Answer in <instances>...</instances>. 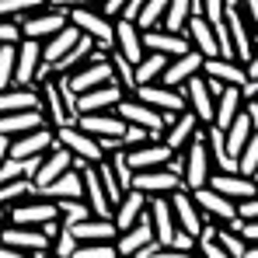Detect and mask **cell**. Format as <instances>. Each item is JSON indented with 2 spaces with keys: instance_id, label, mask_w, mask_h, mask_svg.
I'll return each mask as SVG.
<instances>
[{
  "instance_id": "6da1fadb",
  "label": "cell",
  "mask_w": 258,
  "mask_h": 258,
  "mask_svg": "<svg viewBox=\"0 0 258 258\" xmlns=\"http://www.w3.org/2000/svg\"><path fill=\"white\" fill-rule=\"evenodd\" d=\"M181 185L192 192V188H199V185H206L210 181V174H213V164H210V150H206V136H203V126L196 129V136L188 140V147L181 150Z\"/></svg>"
},
{
  "instance_id": "7a4b0ae2",
  "label": "cell",
  "mask_w": 258,
  "mask_h": 258,
  "mask_svg": "<svg viewBox=\"0 0 258 258\" xmlns=\"http://www.w3.org/2000/svg\"><path fill=\"white\" fill-rule=\"evenodd\" d=\"M52 136H56V143L59 147H67L77 161H87V164H98L101 157H105V147H101V140H94L91 133L77 126V122H67V126H56L52 129Z\"/></svg>"
},
{
  "instance_id": "3957f363",
  "label": "cell",
  "mask_w": 258,
  "mask_h": 258,
  "mask_svg": "<svg viewBox=\"0 0 258 258\" xmlns=\"http://www.w3.org/2000/svg\"><path fill=\"white\" fill-rule=\"evenodd\" d=\"M67 21L77 25L84 35H91L98 49H112V18L101 14V11H94V4H87V7H70V11H67Z\"/></svg>"
},
{
  "instance_id": "277c9868",
  "label": "cell",
  "mask_w": 258,
  "mask_h": 258,
  "mask_svg": "<svg viewBox=\"0 0 258 258\" xmlns=\"http://www.w3.org/2000/svg\"><path fill=\"white\" fill-rule=\"evenodd\" d=\"M39 87V108H42L45 122L56 129V126H67V122H74L77 115L67 108V98H63V87H59V77L52 74V77H45Z\"/></svg>"
},
{
  "instance_id": "5b68a950",
  "label": "cell",
  "mask_w": 258,
  "mask_h": 258,
  "mask_svg": "<svg viewBox=\"0 0 258 258\" xmlns=\"http://www.w3.org/2000/svg\"><path fill=\"white\" fill-rule=\"evenodd\" d=\"M122 122H133V126H143L150 129L154 136H161V129H164V112H157V108H150L147 101H140L136 94H122L119 101H115V108H112Z\"/></svg>"
},
{
  "instance_id": "8992f818",
  "label": "cell",
  "mask_w": 258,
  "mask_h": 258,
  "mask_svg": "<svg viewBox=\"0 0 258 258\" xmlns=\"http://www.w3.org/2000/svg\"><path fill=\"white\" fill-rule=\"evenodd\" d=\"M67 25V11L63 7H35V11H28V14H21V21H18V28H21V35L25 39H49L56 28H63Z\"/></svg>"
},
{
  "instance_id": "52a82bcc",
  "label": "cell",
  "mask_w": 258,
  "mask_h": 258,
  "mask_svg": "<svg viewBox=\"0 0 258 258\" xmlns=\"http://www.w3.org/2000/svg\"><path fill=\"white\" fill-rule=\"evenodd\" d=\"M74 164V154L67 150V147H59V143H52L49 150H45L42 157H35V164H32V171H28V181H32V188L39 192L42 185H49L56 174H63L67 168Z\"/></svg>"
},
{
  "instance_id": "ba28073f",
  "label": "cell",
  "mask_w": 258,
  "mask_h": 258,
  "mask_svg": "<svg viewBox=\"0 0 258 258\" xmlns=\"http://www.w3.org/2000/svg\"><path fill=\"white\" fill-rule=\"evenodd\" d=\"M0 241L25 251L28 255H49V237H45L39 227H28V223H4L0 227Z\"/></svg>"
},
{
  "instance_id": "9c48e42d",
  "label": "cell",
  "mask_w": 258,
  "mask_h": 258,
  "mask_svg": "<svg viewBox=\"0 0 258 258\" xmlns=\"http://www.w3.org/2000/svg\"><path fill=\"white\" fill-rule=\"evenodd\" d=\"M52 143H56L52 126L28 129V133H21V136H11V143H7V157H14V161H35V157H42Z\"/></svg>"
},
{
  "instance_id": "30bf717a",
  "label": "cell",
  "mask_w": 258,
  "mask_h": 258,
  "mask_svg": "<svg viewBox=\"0 0 258 258\" xmlns=\"http://www.w3.org/2000/svg\"><path fill=\"white\" fill-rule=\"evenodd\" d=\"M168 206H171V216H174V227L178 230H185V234H199V227L206 223V216L199 213V206L192 203V192L185 188V185H178L168 192Z\"/></svg>"
},
{
  "instance_id": "8fae6325",
  "label": "cell",
  "mask_w": 258,
  "mask_h": 258,
  "mask_svg": "<svg viewBox=\"0 0 258 258\" xmlns=\"http://www.w3.org/2000/svg\"><path fill=\"white\" fill-rule=\"evenodd\" d=\"M133 94H136L140 101H147L150 108L164 112V115H171V112H181V108H185V94H181V87H168V84H157V81H150V84H136V87H133Z\"/></svg>"
},
{
  "instance_id": "7c38bea8",
  "label": "cell",
  "mask_w": 258,
  "mask_h": 258,
  "mask_svg": "<svg viewBox=\"0 0 258 258\" xmlns=\"http://www.w3.org/2000/svg\"><path fill=\"white\" fill-rule=\"evenodd\" d=\"M192 203L199 206V213L206 216V220H216V223H237V213H234V199L220 196V192H216V188H210V185H199V188H192Z\"/></svg>"
},
{
  "instance_id": "4fadbf2b",
  "label": "cell",
  "mask_w": 258,
  "mask_h": 258,
  "mask_svg": "<svg viewBox=\"0 0 258 258\" xmlns=\"http://www.w3.org/2000/svg\"><path fill=\"white\" fill-rule=\"evenodd\" d=\"M178 185H181V178L164 164L161 168H140V171H133V181H129V188H140L143 196H168Z\"/></svg>"
},
{
  "instance_id": "5bb4252c",
  "label": "cell",
  "mask_w": 258,
  "mask_h": 258,
  "mask_svg": "<svg viewBox=\"0 0 258 258\" xmlns=\"http://www.w3.org/2000/svg\"><path fill=\"white\" fill-rule=\"evenodd\" d=\"M199 67H203V52H196V49H185V52H178V56H168V63H164V70H161V84L168 87H181L192 74H199Z\"/></svg>"
},
{
  "instance_id": "9a60e30c",
  "label": "cell",
  "mask_w": 258,
  "mask_h": 258,
  "mask_svg": "<svg viewBox=\"0 0 258 258\" xmlns=\"http://www.w3.org/2000/svg\"><path fill=\"white\" fill-rule=\"evenodd\" d=\"M112 244H115V255H140L147 244H154V227H150V220H147V210H143V216H140L133 227L119 230Z\"/></svg>"
},
{
  "instance_id": "2e32d148",
  "label": "cell",
  "mask_w": 258,
  "mask_h": 258,
  "mask_svg": "<svg viewBox=\"0 0 258 258\" xmlns=\"http://www.w3.org/2000/svg\"><path fill=\"white\" fill-rule=\"evenodd\" d=\"M126 154V164L133 171H140V168H161V164H168V157H171V150L164 147V140H143V143H136V147H129L122 150Z\"/></svg>"
},
{
  "instance_id": "e0dca14e",
  "label": "cell",
  "mask_w": 258,
  "mask_h": 258,
  "mask_svg": "<svg viewBox=\"0 0 258 258\" xmlns=\"http://www.w3.org/2000/svg\"><path fill=\"white\" fill-rule=\"evenodd\" d=\"M119 98H122V91L108 81V84H94V87H87V91H81L74 98V108L77 112H112Z\"/></svg>"
},
{
  "instance_id": "ac0fdd59",
  "label": "cell",
  "mask_w": 258,
  "mask_h": 258,
  "mask_svg": "<svg viewBox=\"0 0 258 258\" xmlns=\"http://www.w3.org/2000/svg\"><path fill=\"white\" fill-rule=\"evenodd\" d=\"M140 42H143V52H164V56H178V52L192 49L185 32H168V28H161V32L147 28V32H140Z\"/></svg>"
},
{
  "instance_id": "d6986e66",
  "label": "cell",
  "mask_w": 258,
  "mask_h": 258,
  "mask_svg": "<svg viewBox=\"0 0 258 258\" xmlns=\"http://www.w3.org/2000/svg\"><path fill=\"white\" fill-rule=\"evenodd\" d=\"M112 49L122 52L126 59H140L143 56V42H140V28L129 18H112Z\"/></svg>"
},
{
  "instance_id": "ffe728a7",
  "label": "cell",
  "mask_w": 258,
  "mask_h": 258,
  "mask_svg": "<svg viewBox=\"0 0 258 258\" xmlns=\"http://www.w3.org/2000/svg\"><path fill=\"white\" fill-rule=\"evenodd\" d=\"M143 210H147V196H143L140 188H126V192L119 196V203L112 206V223H115L119 230H126V227H133V223L143 216Z\"/></svg>"
},
{
  "instance_id": "44dd1931",
  "label": "cell",
  "mask_w": 258,
  "mask_h": 258,
  "mask_svg": "<svg viewBox=\"0 0 258 258\" xmlns=\"http://www.w3.org/2000/svg\"><path fill=\"white\" fill-rule=\"evenodd\" d=\"M67 230L77 241H115V234H119V227L112 223V216H84V220L70 223Z\"/></svg>"
},
{
  "instance_id": "7402d4cb",
  "label": "cell",
  "mask_w": 258,
  "mask_h": 258,
  "mask_svg": "<svg viewBox=\"0 0 258 258\" xmlns=\"http://www.w3.org/2000/svg\"><path fill=\"white\" fill-rule=\"evenodd\" d=\"M49 126L42 115V108H25V112H0V133L11 140V136H21L28 129H39Z\"/></svg>"
},
{
  "instance_id": "603a6c76",
  "label": "cell",
  "mask_w": 258,
  "mask_h": 258,
  "mask_svg": "<svg viewBox=\"0 0 258 258\" xmlns=\"http://www.w3.org/2000/svg\"><path fill=\"white\" fill-rule=\"evenodd\" d=\"M35 196H42V199H52V203H56V199H81V171L70 164V168H67L63 174H56L49 185H42Z\"/></svg>"
},
{
  "instance_id": "cb8c5ba5",
  "label": "cell",
  "mask_w": 258,
  "mask_h": 258,
  "mask_svg": "<svg viewBox=\"0 0 258 258\" xmlns=\"http://www.w3.org/2000/svg\"><path fill=\"white\" fill-rule=\"evenodd\" d=\"M241 105H244V98H241L237 84H223V87H220V94L213 98V126L223 129L237 112H241Z\"/></svg>"
},
{
  "instance_id": "d4e9b609",
  "label": "cell",
  "mask_w": 258,
  "mask_h": 258,
  "mask_svg": "<svg viewBox=\"0 0 258 258\" xmlns=\"http://www.w3.org/2000/svg\"><path fill=\"white\" fill-rule=\"evenodd\" d=\"M91 49H94V39L81 32V39H77V42L70 45L59 59H52V63H49V67H52V74H56V77H63V74H70V70H77L87 56H91Z\"/></svg>"
},
{
  "instance_id": "484cf974",
  "label": "cell",
  "mask_w": 258,
  "mask_h": 258,
  "mask_svg": "<svg viewBox=\"0 0 258 258\" xmlns=\"http://www.w3.org/2000/svg\"><path fill=\"white\" fill-rule=\"evenodd\" d=\"M77 39H81V28L67 21V25H63V28H56L49 39H42V59H45V63L59 59V56H63V52H67L74 42H77Z\"/></svg>"
},
{
  "instance_id": "4316f807",
  "label": "cell",
  "mask_w": 258,
  "mask_h": 258,
  "mask_svg": "<svg viewBox=\"0 0 258 258\" xmlns=\"http://www.w3.org/2000/svg\"><path fill=\"white\" fill-rule=\"evenodd\" d=\"M108 67H112V84L119 87L122 94H133L136 87V77H133V59H126L122 52L108 49Z\"/></svg>"
},
{
  "instance_id": "83f0119b",
  "label": "cell",
  "mask_w": 258,
  "mask_h": 258,
  "mask_svg": "<svg viewBox=\"0 0 258 258\" xmlns=\"http://www.w3.org/2000/svg\"><path fill=\"white\" fill-rule=\"evenodd\" d=\"M188 14H192V0H168V7H164V14H161V28L181 32L185 21H188Z\"/></svg>"
},
{
  "instance_id": "f1b7e54d",
  "label": "cell",
  "mask_w": 258,
  "mask_h": 258,
  "mask_svg": "<svg viewBox=\"0 0 258 258\" xmlns=\"http://www.w3.org/2000/svg\"><path fill=\"white\" fill-rule=\"evenodd\" d=\"M234 171L244 174V178H255L258 174V133L237 150V157H234Z\"/></svg>"
},
{
  "instance_id": "f546056e",
  "label": "cell",
  "mask_w": 258,
  "mask_h": 258,
  "mask_svg": "<svg viewBox=\"0 0 258 258\" xmlns=\"http://www.w3.org/2000/svg\"><path fill=\"white\" fill-rule=\"evenodd\" d=\"M164 7H168V0H143V4H140V11H136V18H133V25H136L140 32L157 28V25H161Z\"/></svg>"
},
{
  "instance_id": "4dcf8cb0",
  "label": "cell",
  "mask_w": 258,
  "mask_h": 258,
  "mask_svg": "<svg viewBox=\"0 0 258 258\" xmlns=\"http://www.w3.org/2000/svg\"><path fill=\"white\" fill-rule=\"evenodd\" d=\"M28 196H35L28 174L11 178V181H0V206H11V203H18V199H28Z\"/></svg>"
},
{
  "instance_id": "1f68e13d",
  "label": "cell",
  "mask_w": 258,
  "mask_h": 258,
  "mask_svg": "<svg viewBox=\"0 0 258 258\" xmlns=\"http://www.w3.org/2000/svg\"><path fill=\"white\" fill-rule=\"evenodd\" d=\"M70 255L74 258H115V244L112 241H77Z\"/></svg>"
},
{
  "instance_id": "d6a6232c",
  "label": "cell",
  "mask_w": 258,
  "mask_h": 258,
  "mask_svg": "<svg viewBox=\"0 0 258 258\" xmlns=\"http://www.w3.org/2000/svg\"><path fill=\"white\" fill-rule=\"evenodd\" d=\"M56 210H59V223H63V227H70V223L91 216V210H87L84 199H56Z\"/></svg>"
},
{
  "instance_id": "836d02e7",
  "label": "cell",
  "mask_w": 258,
  "mask_h": 258,
  "mask_svg": "<svg viewBox=\"0 0 258 258\" xmlns=\"http://www.w3.org/2000/svg\"><path fill=\"white\" fill-rule=\"evenodd\" d=\"M21 39V28L14 18H0V42H18Z\"/></svg>"
},
{
  "instance_id": "e575fe53",
  "label": "cell",
  "mask_w": 258,
  "mask_h": 258,
  "mask_svg": "<svg viewBox=\"0 0 258 258\" xmlns=\"http://www.w3.org/2000/svg\"><path fill=\"white\" fill-rule=\"evenodd\" d=\"M203 18L216 25V21L223 18V0H203Z\"/></svg>"
},
{
  "instance_id": "d590c367",
  "label": "cell",
  "mask_w": 258,
  "mask_h": 258,
  "mask_svg": "<svg viewBox=\"0 0 258 258\" xmlns=\"http://www.w3.org/2000/svg\"><path fill=\"white\" fill-rule=\"evenodd\" d=\"M122 4H126V0H98V11H101V14H108V18H119Z\"/></svg>"
},
{
  "instance_id": "8d00e7d4",
  "label": "cell",
  "mask_w": 258,
  "mask_h": 258,
  "mask_svg": "<svg viewBox=\"0 0 258 258\" xmlns=\"http://www.w3.org/2000/svg\"><path fill=\"white\" fill-rule=\"evenodd\" d=\"M49 7H63V11H70V7H87V4H98V0H45Z\"/></svg>"
}]
</instances>
